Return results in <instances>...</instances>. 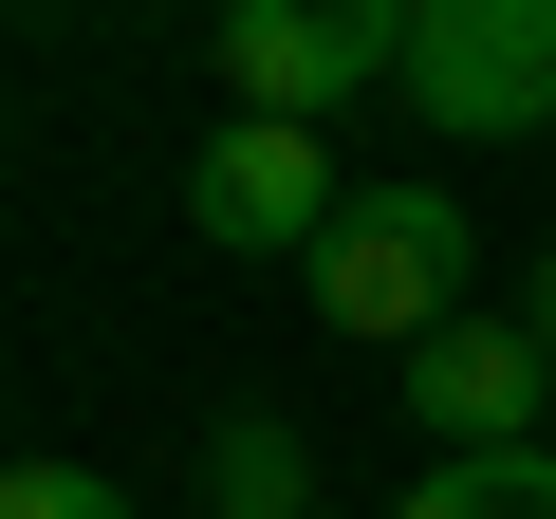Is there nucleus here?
<instances>
[{
	"label": "nucleus",
	"instance_id": "2",
	"mask_svg": "<svg viewBox=\"0 0 556 519\" xmlns=\"http://www.w3.org/2000/svg\"><path fill=\"white\" fill-rule=\"evenodd\" d=\"M408 112L464 130V149L556 130V0H427L408 20Z\"/></svg>",
	"mask_w": 556,
	"mask_h": 519
},
{
	"label": "nucleus",
	"instance_id": "3",
	"mask_svg": "<svg viewBox=\"0 0 556 519\" xmlns=\"http://www.w3.org/2000/svg\"><path fill=\"white\" fill-rule=\"evenodd\" d=\"M408 20L427 0H223V75H241V112H353L371 75H408Z\"/></svg>",
	"mask_w": 556,
	"mask_h": 519
},
{
	"label": "nucleus",
	"instance_id": "7",
	"mask_svg": "<svg viewBox=\"0 0 556 519\" xmlns=\"http://www.w3.org/2000/svg\"><path fill=\"white\" fill-rule=\"evenodd\" d=\"M390 519H556V445H445Z\"/></svg>",
	"mask_w": 556,
	"mask_h": 519
},
{
	"label": "nucleus",
	"instance_id": "4",
	"mask_svg": "<svg viewBox=\"0 0 556 519\" xmlns=\"http://www.w3.org/2000/svg\"><path fill=\"white\" fill-rule=\"evenodd\" d=\"M334 204H353V186H334V149H316L298 112H241V130L186 149V223H204L223 260H316Z\"/></svg>",
	"mask_w": 556,
	"mask_h": 519
},
{
	"label": "nucleus",
	"instance_id": "6",
	"mask_svg": "<svg viewBox=\"0 0 556 519\" xmlns=\"http://www.w3.org/2000/svg\"><path fill=\"white\" fill-rule=\"evenodd\" d=\"M204 519H316V445L278 427V408L204 427Z\"/></svg>",
	"mask_w": 556,
	"mask_h": 519
},
{
	"label": "nucleus",
	"instance_id": "10",
	"mask_svg": "<svg viewBox=\"0 0 556 519\" xmlns=\"http://www.w3.org/2000/svg\"><path fill=\"white\" fill-rule=\"evenodd\" d=\"M316 519H334V501H316Z\"/></svg>",
	"mask_w": 556,
	"mask_h": 519
},
{
	"label": "nucleus",
	"instance_id": "5",
	"mask_svg": "<svg viewBox=\"0 0 556 519\" xmlns=\"http://www.w3.org/2000/svg\"><path fill=\"white\" fill-rule=\"evenodd\" d=\"M408 427L427 445H538L556 427V353L519 316H445V334H408Z\"/></svg>",
	"mask_w": 556,
	"mask_h": 519
},
{
	"label": "nucleus",
	"instance_id": "8",
	"mask_svg": "<svg viewBox=\"0 0 556 519\" xmlns=\"http://www.w3.org/2000/svg\"><path fill=\"white\" fill-rule=\"evenodd\" d=\"M0 519H130V482H112V464H75V445H38L20 482H0Z\"/></svg>",
	"mask_w": 556,
	"mask_h": 519
},
{
	"label": "nucleus",
	"instance_id": "1",
	"mask_svg": "<svg viewBox=\"0 0 556 519\" xmlns=\"http://www.w3.org/2000/svg\"><path fill=\"white\" fill-rule=\"evenodd\" d=\"M298 279H316V316H334V334L408 353V334H445V316H464V204H445V186H353V204H334V241L298 260Z\"/></svg>",
	"mask_w": 556,
	"mask_h": 519
},
{
	"label": "nucleus",
	"instance_id": "9",
	"mask_svg": "<svg viewBox=\"0 0 556 519\" xmlns=\"http://www.w3.org/2000/svg\"><path fill=\"white\" fill-rule=\"evenodd\" d=\"M519 334H538V353H556V241H538V316H519Z\"/></svg>",
	"mask_w": 556,
	"mask_h": 519
}]
</instances>
